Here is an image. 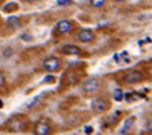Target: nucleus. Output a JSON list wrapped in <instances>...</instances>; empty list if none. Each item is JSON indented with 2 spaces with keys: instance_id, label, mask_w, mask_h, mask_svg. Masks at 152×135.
I'll use <instances>...</instances> for the list:
<instances>
[{
  "instance_id": "5",
  "label": "nucleus",
  "mask_w": 152,
  "mask_h": 135,
  "mask_svg": "<svg viewBox=\"0 0 152 135\" xmlns=\"http://www.w3.org/2000/svg\"><path fill=\"white\" fill-rule=\"evenodd\" d=\"M109 106H111V103L106 97H94L91 101V111L95 114H102L104 111H108Z\"/></svg>"
},
{
  "instance_id": "7",
  "label": "nucleus",
  "mask_w": 152,
  "mask_h": 135,
  "mask_svg": "<svg viewBox=\"0 0 152 135\" xmlns=\"http://www.w3.org/2000/svg\"><path fill=\"white\" fill-rule=\"evenodd\" d=\"M143 78H145V75H143L141 71H138V69H129V71L124 72L123 82L128 83V85H135V83L143 82Z\"/></svg>"
},
{
  "instance_id": "18",
  "label": "nucleus",
  "mask_w": 152,
  "mask_h": 135,
  "mask_svg": "<svg viewBox=\"0 0 152 135\" xmlns=\"http://www.w3.org/2000/svg\"><path fill=\"white\" fill-rule=\"evenodd\" d=\"M52 83V82H54V77H52V75H46V77H45V83Z\"/></svg>"
},
{
  "instance_id": "9",
  "label": "nucleus",
  "mask_w": 152,
  "mask_h": 135,
  "mask_svg": "<svg viewBox=\"0 0 152 135\" xmlns=\"http://www.w3.org/2000/svg\"><path fill=\"white\" fill-rule=\"evenodd\" d=\"M80 82V74L77 71H66V74L63 75V83L66 86H74Z\"/></svg>"
},
{
  "instance_id": "13",
  "label": "nucleus",
  "mask_w": 152,
  "mask_h": 135,
  "mask_svg": "<svg viewBox=\"0 0 152 135\" xmlns=\"http://www.w3.org/2000/svg\"><path fill=\"white\" fill-rule=\"evenodd\" d=\"M88 3H89V6L98 9V8H103L106 5V0H88Z\"/></svg>"
},
{
  "instance_id": "1",
  "label": "nucleus",
  "mask_w": 152,
  "mask_h": 135,
  "mask_svg": "<svg viewBox=\"0 0 152 135\" xmlns=\"http://www.w3.org/2000/svg\"><path fill=\"white\" fill-rule=\"evenodd\" d=\"M29 128V120L23 115H14L10 121H6V129L10 132H25Z\"/></svg>"
},
{
  "instance_id": "6",
  "label": "nucleus",
  "mask_w": 152,
  "mask_h": 135,
  "mask_svg": "<svg viewBox=\"0 0 152 135\" xmlns=\"http://www.w3.org/2000/svg\"><path fill=\"white\" fill-rule=\"evenodd\" d=\"M75 22L74 20H68V19H65V20H60L58 23H57V26H56V34L57 35H66V34H71L74 29H75Z\"/></svg>"
},
{
  "instance_id": "17",
  "label": "nucleus",
  "mask_w": 152,
  "mask_h": 135,
  "mask_svg": "<svg viewBox=\"0 0 152 135\" xmlns=\"http://www.w3.org/2000/svg\"><path fill=\"white\" fill-rule=\"evenodd\" d=\"M146 131L152 134V118H149V120L146 121Z\"/></svg>"
},
{
  "instance_id": "3",
  "label": "nucleus",
  "mask_w": 152,
  "mask_h": 135,
  "mask_svg": "<svg viewBox=\"0 0 152 135\" xmlns=\"http://www.w3.org/2000/svg\"><path fill=\"white\" fill-rule=\"evenodd\" d=\"M32 134L34 135H52L54 134V126H52V121L48 118H42L39 121L34 123L32 128Z\"/></svg>"
},
{
  "instance_id": "16",
  "label": "nucleus",
  "mask_w": 152,
  "mask_h": 135,
  "mask_svg": "<svg viewBox=\"0 0 152 135\" xmlns=\"http://www.w3.org/2000/svg\"><path fill=\"white\" fill-rule=\"evenodd\" d=\"M71 3H72V0H57V5H60V6H66Z\"/></svg>"
},
{
  "instance_id": "21",
  "label": "nucleus",
  "mask_w": 152,
  "mask_h": 135,
  "mask_svg": "<svg viewBox=\"0 0 152 135\" xmlns=\"http://www.w3.org/2000/svg\"><path fill=\"white\" fill-rule=\"evenodd\" d=\"M115 3H123V2H126V0H114Z\"/></svg>"
},
{
  "instance_id": "15",
  "label": "nucleus",
  "mask_w": 152,
  "mask_h": 135,
  "mask_svg": "<svg viewBox=\"0 0 152 135\" xmlns=\"http://www.w3.org/2000/svg\"><path fill=\"white\" fill-rule=\"evenodd\" d=\"M6 86V77L3 72H0V89H3Z\"/></svg>"
},
{
  "instance_id": "10",
  "label": "nucleus",
  "mask_w": 152,
  "mask_h": 135,
  "mask_svg": "<svg viewBox=\"0 0 152 135\" xmlns=\"http://www.w3.org/2000/svg\"><path fill=\"white\" fill-rule=\"evenodd\" d=\"M60 52L65 54V55H80L82 54L80 48L75 46V45H65V46L60 48Z\"/></svg>"
},
{
  "instance_id": "20",
  "label": "nucleus",
  "mask_w": 152,
  "mask_h": 135,
  "mask_svg": "<svg viewBox=\"0 0 152 135\" xmlns=\"http://www.w3.org/2000/svg\"><path fill=\"white\" fill-rule=\"evenodd\" d=\"M85 132L86 134H91L92 132V128H91V126H88V128H85Z\"/></svg>"
},
{
  "instance_id": "14",
  "label": "nucleus",
  "mask_w": 152,
  "mask_h": 135,
  "mask_svg": "<svg viewBox=\"0 0 152 135\" xmlns=\"http://www.w3.org/2000/svg\"><path fill=\"white\" fill-rule=\"evenodd\" d=\"M123 97H124V94H123L121 89H117V91L114 92V100H115V101H121Z\"/></svg>"
},
{
  "instance_id": "2",
  "label": "nucleus",
  "mask_w": 152,
  "mask_h": 135,
  "mask_svg": "<svg viewBox=\"0 0 152 135\" xmlns=\"http://www.w3.org/2000/svg\"><path fill=\"white\" fill-rule=\"evenodd\" d=\"M102 85H103L102 78H98V77H89V78L85 80V82H82V91L86 95H95L102 89Z\"/></svg>"
},
{
  "instance_id": "8",
  "label": "nucleus",
  "mask_w": 152,
  "mask_h": 135,
  "mask_svg": "<svg viewBox=\"0 0 152 135\" xmlns=\"http://www.w3.org/2000/svg\"><path fill=\"white\" fill-rule=\"evenodd\" d=\"M75 40L78 43H92L95 40V32L92 29L88 28H82L75 32Z\"/></svg>"
},
{
  "instance_id": "11",
  "label": "nucleus",
  "mask_w": 152,
  "mask_h": 135,
  "mask_svg": "<svg viewBox=\"0 0 152 135\" xmlns=\"http://www.w3.org/2000/svg\"><path fill=\"white\" fill-rule=\"evenodd\" d=\"M134 121H135V117H128V118L123 121V126H121L118 135H128L129 131L132 129V126H134Z\"/></svg>"
},
{
  "instance_id": "22",
  "label": "nucleus",
  "mask_w": 152,
  "mask_h": 135,
  "mask_svg": "<svg viewBox=\"0 0 152 135\" xmlns=\"http://www.w3.org/2000/svg\"><path fill=\"white\" fill-rule=\"evenodd\" d=\"M0 107H3V101L2 100H0Z\"/></svg>"
},
{
  "instance_id": "4",
  "label": "nucleus",
  "mask_w": 152,
  "mask_h": 135,
  "mask_svg": "<svg viewBox=\"0 0 152 135\" xmlns=\"http://www.w3.org/2000/svg\"><path fill=\"white\" fill-rule=\"evenodd\" d=\"M42 68H43V71H46V72H49V74L57 72V71L61 69V58H58L56 55H49V57H46L43 60Z\"/></svg>"
},
{
  "instance_id": "12",
  "label": "nucleus",
  "mask_w": 152,
  "mask_h": 135,
  "mask_svg": "<svg viewBox=\"0 0 152 135\" xmlns=\"http://www.w3.org/2000/svg\"><path fill=\"white\" fill-rule=\"evenodd\" d=\"M6 23H8V26H10V28H12V29L20 28V19H17V17H10Z\"/></svg>"
},
{
  "instance_id": "19",
  "label": "nucleus",
  "mask_w": 152,
  "mask_h": 135,
  "mask_svg": "<svg viewBox=\"0 0 152 135\" xmlns=\"http://www.w3.org/2000/svg\"><path fill=\"white\" fill-rule=\"evenodd\" d=\"M26 3H39V2H42V0H25Z\"/></svg>"
}]
</instances>
